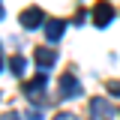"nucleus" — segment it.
Returning a JSON list of instances; mask_svg holds the SVG:
<instances>
[{
  "mask_svg": "<svg viewBox=\"0 0 120 120\" xmlns=\"http://www.w3.org/2000/svg\"><path fill=\"white\" fill-rule=\"evenodd\" d=\"M27 120H42V111H36V108H33V111H27Z\"/></svg>",
  "mask_w": 120,
  "mask_h": 120,
  "instance_id": "nucleus-9",
  "label": "nucleus"
},
{
  "mask_svg": "<svg viewBox=\"0 0 120 120\" xmlns=\"http://www.w3.org/2000/svg\"><path fill=\"white\" fill-rule=\"evenodd\" d=\"M9 69H12V75H24V69H27V60L24 57H12V63H9Z\"/></svg>",
  "mask_w": 120,
  "mask_h": 120,
  "instance_id": "nucleus-8",
  "label": "nucleus"
},
{
  "mask_svg": "<svg viewBox=\"0 0 120 120\" xmlns=\"http://www.w3.org/2000/svg\"><path fill=\"white\" fill-rule=\"evenodd\" d=\"M0 18H3V0H0Z\"/></svg>",
  "mask_w": 120,
  "mask_h": 120,
  "instance_id": "nucleus-13",
  "label": "nucleus"
},
{
  "mask_svg": "<svg viewBox=\"0 0 120 120\" xmlns=\"http://www.w3.org/2000/svg\"><path fill=\"white\" fill-rule=\"evenodd\" d=\"M33 60H36L39 69H51L54 60H57V51H54V48H36V51H33Z\"/></svg>",
  "mask_w": 120,
  "mask_h": 120,
  "instance_id": "nucleus-5",
  "label": "nucleus"
},
{
  "mask_svg": "<svg viewBox=\"0 0 120 120\" xmlns=\"http://www.w3.org/2000/svg\"><path fill=\"white\" fill-rule=\"evenodd\" d=\"M63 30H66V21H60V18H51V21L45 24V36H48V42H51V45H54V42H60Z\"/></svg>",
  "mask_w": 120,
  "mask_h": 120,
  "instance_id": "nucleus-6",
  "label": "nucleus"
},
{
  "mask_svg": "<svg viewBox=\"0 0 120 120\" xmlns=\"http://www.w3.org/2000/svg\"><path fill=\"white\" fill-rule=\"evenodd\" d=\"M90 120H114V108L108 99H90Z\"/></svg>",
  "mask_w": 120,
  "mask_h": 120,
  "instance_id": "nucleus-2",
  "label": "nucleus"
},
{
  "mask_svg": "<svg viewBox=\"0 0 120 120\" xmlns=\"http://www.w3.org/2000/svg\"><path fill=\"white\" fill-rule=\"evenodd\" d=\"M54 120H78V117H75V114H69V111H63V114H57Z\"/></svg>",
  "mask_w": 120,
  "mask_h": 120,
  "instance_id": "nucleus-10",
  "label": "nucleus"
},
{
  "mask_svg": "<svg viewBox=\"0 0 120 120\" xmlns=\"http://www.w3.org/2000/svg\"><path fill=\"white\" fill-rule=\"evenodd\" d=\"M84 93V87L75 81L72 72H66L63 78H60V87H57V99H72V96H81Z\"/></svg>",
  "mask_w": 120,
  "mask_h": 120,
  "instance_id": "nucleus-1",
  "label": "nucleus"
},
{
  "mask_svg": "<svg viewBox=\"0 0 120 120\" xmlns=\"http://www.w3.org/2000/svg\"><path fill=\"white\" fill-rule=\"evenodd\" d=\"M0 69H3V63H0Z\"/></svg>",
  "mask_w": 120,
  "mask_h": 120,
  "instance_id": "nucleus-14",
  "label": "nucleus"
},
{
  "mask_svg": "<svg viewBox=\"0 0 120 120\" xmlns=\"http://www.w3.org/2000/svg\"><path fill=\"white\" fill-rule=\"evenodd\" d=\"M0 120H21V117H18L15 111H6V114H3V117H0Z\"/></svg>",
  "mask_w": 120,
  "mask_h": 120,
  "instance_id": "nucleus-12",
  "label": "nucleus"
},
{
  "mask_svg": "<svg viewBox=\"0 0 120 120\" xmlns=\"http://www.w3.org/2000/svg\"><path fill=\"white\" fill-rule=\"evenodd\" d=\"M24 93H27V99H42V93H45V75H36L33 81H27V84H24Z\"/></svg>",
  "mask_w": 120,
  "mask_h": 120,
  "instance_id": "nucleus-7",
  "label": "nucleus"
},
{
  "mask_svg": "<svg viewBox=\"0 0 120 120\" xmlns=\"http://www.w3.org/2000/svg\"><path fill=\"white\" fill-rule=\"evenodd\" d=\"M111 18H114V9H111L108 3H96V6H93V24H96V27H108Z\"/></svg>",
  "mask_w": 120,
  "mask_h": 120,
  "instance_id": "nucleus-3",
  "label": "nucleus"
},
{
  "mask_svg": "<svg viewBox=\"0 0 120 120\" xmlns=\"http://www.w3.org/2000/svg\"><path fill=\"white\" fill-rule=\"evenodd\" d=\"M42 21H45V15H42V9H36V6H30V9L21 12V27H27V30H36Z\"/></svg>",
  "mask_w": 120,
  "mask_h": 120,
  "instance_id": "nucleus-4",
  "label": "nucleus"
},
{
  "mask_svg": "<svg viewBox=\"0 0 120 120\" xmlns=\"http://www.w3.org/2000/svg\"><path fill=\"white\" fill-rule=\"evenodd\" d=\"M108 90H111L114 96H120V84H117V81H111V84H108Z\"/></svg>",
  "mask_w": 120,
  "mask_h": 120,
  "instance_id": "nucleus-11",
  "label": "nucleus"
}]
</instances>
